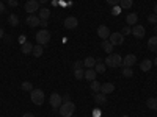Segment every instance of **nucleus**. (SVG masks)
I'll return each instance as SVG.
<instances>
[{
  "label": "nucleus",
  "mask_w": 157,
  "mask_h": 117,
  "mask_svg": "<svg viewBox=\"0 0 157 117\" xmlns=\"http://www.w3.org/2000/svg\"><path fill=\"white\" fill-rule=\"evenodd\" d=\"M60 111V115L61 117H72L74 115V111H75V105L69 100V101H64L63 105L58 108Z\"/></svg>",
  "instance_id": "f257e3e1"
},
{
  "label": "nucleus",
  "mask_w": 157,
  "mask_h": 117,
  "mask_svg": "<svg viewBox=\"0 0 157 117\" xmlns=\"http://www.w3.org/2000/svg\"><path fill=\"white\" fill-rule=\"evenodd\" d=\"M121 62H123V58L118 53H110L105 59H104V64H105L107 67H120Z\"/></svg>",
  "instance_id": "f03ea898"
},
{
  "label": "nucleus",
  "mask_w": 157,
  "mask_h": 117,
  "mask_svg": "<svg viewBox=\"0 0 157 117\" xmlns=\"http://www.w3.org/2000/svg\"><path fill=\"white\" fill-rule=\"evenodd\" d=\"M30 98H32V101L35 103V105L41 106L43 103H44V92H43L41 89H33L32 92H30Z\"/></svg>",
  "instance_id": "7ed1b4c3"
},
{
  "label": "nucleus",
  "mask_w": 157,
  "mask_h": 117,
  "mask_svg": "<svg viewBox=\"0 0 157 117\" xmlns=\"http://www.w3.org/2000/svg\"><path fill=\"white\" fill-rule=\"evenodd\" d=\"M35 37H36V42H38L39 45H46V44L50 41V33H49L46 28H43L41 31H38V33L35 34Z\"/></svg>",
  "instance_id": "20e7f679"
},
{
  "label": "nucleus",
  "mask_w": 157,
  "mask_h": 117,
  "mask_svg": "<svg viewBox=\"0 0 157 117\" xmlns=\"http://www.w3.org/2000/svg\"><path fill=\"white\" fill-rule=\"evenodd\" d=\"M49 103H50V106L54 109H58L63 105V97L60 94H57V92H52V95L49 97Z\"/></svg>",
  "instance_id": "39448f33"
},
{
  "label": "nucleus",
  "mask_w": 157,
  "mask_h": 117,
  "mask_svg": "<svg viewBox=\"0 0 157 117\" xmlns=\"http://www.w3.org/2000/svg\"><path fill=\"white\" fill-rule=\"evenodd\" d=\"M109 41H110L113 45H121V44L124 42V36H123L121 33H110Z\"/></svg>",
  "instance_id": "423d86ee"
},
{
  "label": "nucleus",
  "mask_w": 157,
  "mask_h": 117,
  "mask_svg": "<svg viewBox=\"0 0 157 117\" xmlns=\"http://www.w3.org/2000/svg\"><path fill=\"white\" fill-rule=\"evenodd\" d=\"M135 62H137V56H135L134 53H130V55H127V56L123 58L121 66H123V67H132Z\"/></svg>",
  "instance_id": "0eeeda50"
},
{
  "label": "nucleus",
  "mask_w": 157,
  "mask_h": 117,
  "mask_svg": "<svg viewBox=\"0 0 157 117\" xmlns=\"http://www.w3.org/2000/svg\"><path fill=\"white\" fill-rule=\"evenodd\" d=\"M25 11L27 12H35V11H39V2L38 0H29L27 3H25Z\"/></svg>",
  "instance_id": "6e6552de"
},
{
  "label": "nucleus",
  "mask_w": 157,
  "mask_h": 117,
  "mask_svg": "<svg viewBox=\"0 0 157 117\" xmlns=\"http://www.w3.org/2000/svg\"><path fill=\"white\" fill-rule=\"evenodd\" d=\"M78 25V20L74 17V16H69L64 19V28H68V30H74L75 27Z\"/></svg>",
  "instance_id": "1a4fd4ad"
},
{
  "label": "nucleus",
  "mask_w": 157,
  "mask_h": 117,
  "mask_svg": "<svg viewBox=\"0 0 157 117\" xmlns=\"http://www.w3.org/2000/svg\"><path fill=\"white\" fill-rule=\"evenodd\" d=\"M145 31H146L145 27H143V25H138V23L134 25V28H132V34H134L137 39H141L143 36H145Z\"/></svg>",
  "instance_id": "9d476101"
},
{
  "label": "nucleus",
  "mask_w": 157,
  "mask_h": 117,
  "mask_svg": "<svg viewBox=\"0 0 157 117\" xmlns=\"http://www.w3.org/2000/svg\"><path fill=\"white\" fill-rule=\"evenodd\" d=\"M98 36L102 37V41H104V39H109V36H110L109 27H105V25H99V27H98Z\"/></svg>",
  "instance_id": "9b49d317"
},
{
  "label": "nucleus",
  "mask_w": 157,
  "mask_h": 117,
  "mask_svg": "<svg viewBox=\"0 0 157 117\" xmlns=\"http://www.w3.org/2000/svg\"><path fill=\"white\" fill-rule=\"evenodd\" d=\"M115 90V84L113 83H104V84H101V92L102 94H112Z\"/></svg>",
  "instance_id": "f8f14e48"
},
{
  "label": "nucleus",
  "mask_w": 157,
  "mask_h": 117,
  "mask_svg": "<svg viewBox=\"0 0 157 117\" xmlns=\"http://www.w3.org/2000/svg\"><path fill=\"white\" fill-rule=\"evenodd\" d=\"M101 47H102V48L105 50L109 55H110V53H113V47H115V45H113V44L109 41V39H104V41L101 42Z\"/></svg>",
  "instance_id": "ddd939ff"
},
{
  "label": "nucleus",
  "mask_w": 157,
  "mask_h": 117,
  "mask_svg": "<svg viewBox=\"0 0 157 117\" xmlns=\"http://www.w3.org/2000/svg\"><path fill=\"white\" fill-rule=\"evenodd\" d=\"M152 67V61L151 59H143L141 64H140V70L141 72H149Z\"/></svg>",
  "instance_id": "4468645a"
},
{
  "label": "nucleus",
  "mask_w": 157,
  "mask_h": 117,
  "mask_svg": "<svg viewBox=\"0 0 157 117\" xmlns=\"http://www.w3.org/2000/svg\"><path fill=\"white\" fill-rule=\"evenodd\" d=\"M25 22H27V25H29V27H38V25H39V22H41V19H39L38 16H29Z\"/></svg>",
  "instance_id": "2eb2a0df"
},
{
  "label": "nucleus",
  "mask_w": 157,
  "mask_h": 117,
  "mask_svg": "<svg viewBox=\"0 0 157 117\" xmlns=\"http://www.w3.org/2000/svg\"><path fill=\"white\" fill-rule=\"evenodd\" d=\"M96 62H98V61H96L93 56H88V58H85V59H83V66H85L86 69H94Z\"/></svg>",
  "instance_id": "dca6fc26"
},
{
  "label": "nucleus",
  "mask_w": 157,
  "mask_h": 117,
  "mask_svg": "<svg viewBox=\"0 0 157 117\" xmlns=\"http://www.w3.org/2000/svg\"><path fill=\"white\" fill-rule=\"evenodd\" d=\"M93 98H94V101L98 103V105H104V103L107 101V97H105V94H102V92H96V94L93 95Z\"/></svg>",
  "instance_id": "f3484780"
},
{
  "label": "nucleus",
  "mask_w": 157,
  "mask_h": 117,
  "mask_svg": "<svg viewBox=\"0 0 157 117\" xmlns=\"http://www.w3.org/2000/svg\"><path fill=\"white\" fill-rule=\"evenodd\" d=\"M96 75H98V73H96V70H94V69H86V70H85V76H83V78H86V80L91 83V81H94V80H96Z\"/></svg>",
  "instance_id": "a211bd4d"
},
{
  "label": "nucleus",
  "mask_w": 157,
  "mask_h": 117,
  "mask_svg": "<svg viewBox=\"0 0 157 117\" xmlns=\"http://www.w3.org/2000/svg\"><path fill=\"white\" fill-rule=\"evenodd\" d=\"M126 22H127L129 27H130V25H137V22H138V16L135 14V12H130V14H127V17H126Z\"/></svg>",
  "instance_id": "6ab92c4d"
},
{
  "label": "nucleus",
  "mask_w": 157,
  "mask_h": 117,
  "mask_svg": "<svg viewBox=\"0 0 157 117\" xmlns=\"http://www.w3.org/2000/svg\"><path fill=\"white\" fill-rule=\"evenodd\" d=\"M148 48H149L151 51H155V53H157V36L149 37V41H148Z\"/></svg>",
  "instance_id": "aec40b11"
},
{
  "label": "nucleus",
  "mask_w": 157,
  "mask_h": 117,
  "mask_svg": "<svg viewBox=\"0 0 157 117\" xmlns=\"http://www.w3.org/2000/svg\"><path fill=\"white\" fill-rule=\"evenodd\" d=\"M41 20H47L50 17V9L49 8H41L39 9V16H38Z\"/></svg>",
  "instance_id": "412c9836"
},
{
  "label": "nucleus",
  "mask_w": 157,
  "mask_h": 117,
  "mask_svg": "<svg viewBox=\"0 0 157 117\" xmlns=\"http://www.w3.org/2000/svg\"><path fill=\"white\" fill-rule=\"evenodd\" d=\"M21 51H22L24 55H29V53H32V51H33V45L30 42H24L22 47H21Z\"/></svg>",
  "instance_id": "4be33fe9"
},
{
  "label": "nucleus",
  "mask_w": 157,
  "mask_h": 117,
  "mask_svg": "<svg viewBox=\"0 0 157 117\" xmlns=\"http://www.w3.org/2000/svg\"><path fill=\"white\" fill-rule=\"evenodd\" d=\"M32 53H33L36 58H39V56L44 53V47L39 45V44H38V45H33V51H32Z\"/></svg>",
  "instance_id": "5701e85b"
},
{
  "label": "nucleus",
  "mask_w": 157,
  "mask_h": 117,
  "mask_svg": "<svg viewBox=\"0 0 157 117\" xmlns=\"http://www.w3.org/2000/svg\"><path fill=\"white\" fill-rule=\"evenodd\" d=\"M132 5H134V0H120L121 9H129V8H132Z\"/></svg>",
  "instance_id": "b1692460"
},
{
  "label": "nucleus",
  "mask_w": 157,
  "mask_h": 117,
  "mask_svg": "<svg viewBox=\"0 0 157 117\" xmlns=\"http://www.w3.org/2000/svg\"><path fill=\"white\" fill-rule=\"evenodd\" d=\"M105 69H107V66H105L102 61H98V62H96V66H94L96 73H104V72H105Z\"/></svg>",
  "instance_id": "393cba45"
},
{
  "label": "nucleus",
  "mask_w": 157,
  "mask_h": 117,
  "mask_svg": "<svg viewBox=\"0 0 157 117\" xmlns=\"http://www.w3.org/2000/svg\"><path fill=\"white\" fill-rule=\"evenodd\" d=\"M146 105H148V108H149V109H155V111H157V98H154V97L148 98Z\"/></svg>",
  "instance_id": "a878e982"
},
{
  "label": "nucleus",
  "mask_w": 157,
  "mask_h": 117,
  "mask_svg": "<svg viewBox=\"0 0 157 117\" xmlns=\"http://www.w3.org/2000/svg\"><path fill=\"white\" fill-rule=\"evenodd\" d=\"M8 22L13 25V27H17V25H19V17H17L16 14H10V17H8Z\"/></svg>",
  "instance_id": "bb28decb"
},
{
  "label": "nucleus",
  "mask_w": 157,
  "mask_h": 117,
  "mask_svg": "<svg viewBox=\"0 0 157 117\" xmlns=\"http://www.w3.org/2000/svg\"><path fill=\"white\" fill-rule=\"evenodd\" d=\"M90 87H91V90H93V92L96 94V92H101V83L99 81H91V84H90Z\"/></svg>",
  "instance_id": "cd10ccee"
},
{
  "label": "nucleus",
  "mask_w": 157,
  "mask_h": 117,
  "mask_svg": "<svg viewBox=\"0 0 157 117\" xmlns=\"http://www.w3.org/2000/svg\"><path fill=\"white\" fill-rule=\"evenodd\" d=\"M74 76H75V80H82V78L85 76V70H82V69H75V70H74Z\"/></svg>",
  "instance_id": "c85d7f7f"
},
{
  "label": "nucleus",
  "mask_w": 157,
  "mask_h": 117,
  "mask_svg": "<svg viewBox=\"0 0 157 117\" xmlns=\"http://www.w3.org/2000/svg\"><path fill=\"white\" fill-rule=\"evenodd\" d=\"M134 75V70H132V67H123V76H126V78H130Z\"/></svg>",
  "instance_id": "c756f323"
},
{
  "label": "nucleus",
  "mask_w": 157,
  "mask_h": 117,
  "mask_svg": "<svg viewBox=\"0 0 157 117\" xmlns=\"http://www.w3.org/2000/svg\"><path fill=\"white\" fill-rule=\"evenodd\" d=\"M21 87H22V90H30V92L33 90V84H32L30 81H24V83L21 84Z\"/></svg>",
  "instance_id": "7c9ffc66"
},
{
  "label": "nucleus",
  "mask_w": 157,
  "mask_h": 117,
  "mask_svg": "<svg viewBox=\"0 0 157 117\" xmlns=\"http://www.w3.org/2000/svg\"><path fill=\"white\" fill-rule=\"evenodd\" d=\"M121 34H123V36H124V34H132V28H130L129 25H126V27L121 30Z\"/></svg>",
  "instance_id": "2f4dec72"
},
{
  "label": "nucleus",
  "mask_w": 157,
  "mask_h": 117,
  "mask_svg": "<svg viewBox=\"0 0 157 117\" xmlns=\"http://www.w3.org/2000/svg\"><path fill=\"white\" fill-rule=\"evenodd\" d=\"M121 11H123V9L120 8V5H116V6H113V9H112V14H113V16H118Z\"/></svg>",
  "instance_id": "473e14b6"
},
{
  "label": "nucleus",
  "mask_w": 157,
  "mask_h": 117,
  "mask_svg": "<svg viewBox=\"0 0 157 117\" xmlns=\"http://www.w3.org/2000/svg\"><path fill=\"white\" fill-rule=\"evenodd\" d=\"M148 22L152 23V25L157 23V16H155V14H149V16H148Z\"/></svg>",
  "instance_id": "72a5a7b5"
},
{
  "label": "nucleus",
  "mask_w": 157,
  "mask_h": 117,
  "mask_svg": "<svg viewBox=\"0 0 157 117\" xmlns=\"http://www.w3.org/2000/svg\"><path fill=\"white\" fill-rule=\"evenodd\" d=\"M82 66H83V61H75L74 62V70L75 69H82Z\"/></svg>",
  "instance_id": "f704fd0d"
},
{
  "label": "nucleus",
  "mask_w": 157,
  "mask_h": 117,
  "mask_svg": "<svg viewBox=\"0 0 157 117\" xmlns=\"http://www.w3.org/2000/svg\"><path fill=\"white\" fill-rule=\"evenodd\" d=\"M105 2L112 6H116V5H120V0H105Z\"/></svg>",
  "instance_id": "c9c22d12"
},
{
  "label": "nucleus",
  "mask_w": 157,
  "mask_h": 117,
  "mask_svg": "<svg viewBox=\"0 0 157 117\" xmlns=\"http://www.w3.org/2000/svg\"><path fill=\"white\" fill-rule=\"evenodd\" d=\"M8 5H10L11 8H14V6H17L19 3H17V0H8Z\"/></svg>",
  "instance_id": "e433bc0d"
},
{
  "label": "nucleus",
  "mask_w": 157,
  "mask_h": 117,
  "mask_svg": "<svg viewBox=\"0 0 157 117\" xmlns=\"http://www.w3.org/2000/svg\"><path fill=\"white\" fill-rule=\"evenodd\" d=\"M93 117H101V111L99 109H94L93 111Z\"/></svg>",
  "instance_id": "4c0bfd02"
},
{
  "label": "nucleus",
  "mask_w": 157,
  "mask_h": 117,
  "mask_svg": "<svg viewBox=\"0 0 157 117\" xmlns=\"http://www.w3.org/2000/svg\"><path fill=\"white\" fill-rule=\"evenodd\" d=\"M5 11V5H3V2H0V14Z\"/></svg>",
  "instance_id": "58836bf2"
},
{
  "label": "nucleus",
  "mask_w": 157,
  "mask_h": 117,
  "mask_svg": "<svg viewBox=\"0 0 157 117\" xmlns=\"http://www.w3.org/2000/svg\"><path fill=\"white\" fill-rule=\"evenodd\" d=\"M39 25H41V27H47V20H41V22H39Z\"/></svg>",
  "instance_id": "ea45409f"
},
{
  "label": "nucleus",
  "mask_w": 157,
  "mask_h": 117,
  "mask_svg": "<svg viewBox=\"0 0 157 117\" xmlns=\"http://www.w3.org/2000/svg\"><path fill=\"white\" fill-rule=\"evenodd\" d=\"M64 101H69V95H68V94L63 95V103H64Z\"/></svg>",
  "instance_id": "a19ab883"
},
{
  "label": "nucleus",
  "mask_w": 157,
  "mask_h": 117,
  "mask_svg": "<svg viewBox=\"0 0 157 117\" xmlns=\"http://www.w3.org/2000/svg\"><path fill=\"white\" fill-rule=\"evenodd\" d=\"M22 117H35V115H33V114H32V112H25V114H24V115H22Z\"/></svg>",
  "instance_id": "79ce46f5"
},
{
  "label": "nucleus",
  "mask_w": 157,
  "mask_h": 117,
  "mask_svg": "<svg viewBox=\"0 0 157 117\" xmlns=\"http://www.w3.org/2000/svg\"><path fill=\"white\" fill-rule=\"evenodd\" d=\"M5 36V31H3V28H0V39H2Z\"/></svg>",
  "instance_id": "37998d69"
},
{
  "label": "nucleus",
  "mask_w": 157,
  "mask_h": 117,
  "mask_svg": "<svg viewBox=\"0 0 157 117\" xmlns=\"http://www.w3.org/2000/svg\"><path fill=\"white\" fill-rule=\"evenodd\" d=\"M154 14H155V16H157V3H155V5H154Z\"/></svg>",
  "instance_id": "c03bdc74"
},
{
  "label": "nucleus",
  "mask_w": 157,
  "mask_h": 117,
  "mask_svg": "<svg viewBox=\"0 0 157 117\" xmlns=\"http://www.w3.org/2000/svg\"><path fill=\"white\" fill-rule=\"evenodd\" d=\"M38 2H39V3H47L49 0H38Z\"/></svg>",
  "instance_id": "a18cd8bd"
},
{
  "label": "nucleus",
  "mask_w": 157,
  "mask_h": 117,
  "mask_svg": "<svg viewBox=\"0 0 157 117\" xmlns=\"http://www.w3.org/2000/svg\"><path fill=\"white\" fill-rule=\"evenodd\" d=\"M152 64H154V66H155V67H157V58H155V59H154V62H152Z\"/></svg>",
  "instance_id": "49530a36"
},
{
  "label": "nucleus",
  "mask_w": 157,
  "mask_h": 117,
  "mask_svg": "<svg viewBox=\"0 0 157 117\" xmlns=\"http://www.w3.org/2000/svg\"><path fill=\"white\" fill-rule=\"evenodd\" d=\"M121 117H129V115H121Z\"/></svg>",
  "instance_id": "de8ad7c7"
},
{
  "label": "nucleus",
  "mask_w": 157,
  "mask_h": 117,
  "mask_svg": "<svg viewBox=\"0 0 157 117\" xmlns=\"http://www.w3.org/2000/svg\"><path fill=\"white\" fill-rule=\"evenodd\" d=\"M155 33H157V27H155Z\"/></svg>",
  "instance_id": "09e8293b"
},
{
  "label": "nucleus",
  "mask_w": 157,
  "mask_h": 117,
  "mask_svg": "<svg viewBox=\"0 0 157 117\" xmlns=\"http://www.w3.org/2000/svg\"><path fill=\"white\" fill-rule=\"evenodd\" d=\"M91 117H93V115H91Z\"/></svg>",
  "instance_id": "8fccbe9b"
},
{
  "label": "nucleus",
  "mask_w": 157,
  "mask_h": 117,
  "mask_svg": "<svg viewBox=\"0 0 157 117\" xmlns=\"http://www.w3.org/2000/svg\"><path fill=\"white\" fill-rule=\"evenodd\" d=\"M27 2H29V0H27Z\"/></svg>",
  "instance_id": "3c124183"
},
{
  "label": "nucleus",
  "mask_w": 157,
  "mask_h": 117,
  "mask_svg": "<svg viewBox=\"0 0 157 117\" xmlns=\"http://www.w3.org/2000/svg\"><path fill=\"white\" fill-rule=\"evenodd\" d=\"M72 117H74V115H72Z\"/></svg>",
  "instance_id": "603ef678"
},
{
  "label": "nucleus",
  "mask_w": 157,
  "mask_h": 117,
  "mask_svg": "<svg viewBox=\"0 0 157 117\" xmlns=\"http://www.w3.org/2000/svg\"><path fill=\"white\" fill-rule=\"evenodd\" d=\"M60 117H61V115H60Z\"/></svg>",
  "instance_id": "864d4df0"
}]
</instances>
